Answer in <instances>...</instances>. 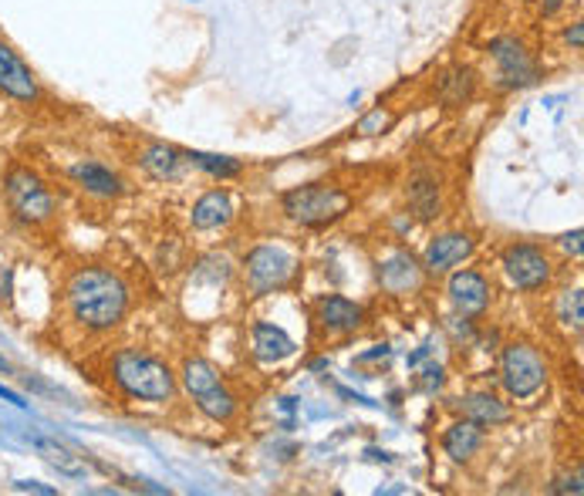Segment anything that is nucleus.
<instances>
[{
    "instance_id": "nucleus-10",
    "label": "nucleus",
    "mask_w": 584,
    "mask_h": 496,
    "mask_svg": "<svg viewBox=\"0 0 584 496\" xmlns=\"http://www.w3.org/2000/svg\"><path fill=\"white\" fill-rule=\"evenodd\" d=\"M446 294H450V304L460 317L466 322H479L487 317L490 304H494V283L484 270L476 267H457L450 270V280H446Z\"/></svg>"
},
{
    "instance_id": "nucleus-25",
    "label": "nucleus",
    "mask_w": 584,
    "mask_h": 496,
    "mask_svg": "<svg viewBox=\"0 0 584 496\" xmlns=\"http://www.w3.org/2000/svg\"><path fill=\"white\" fill-rule=\"evenodd\" d=\"M558 322L574 335L581 331V325H584V291L581 288H568L558 298Z\"/></svg>"
},
{
    "instance_id": "nucleus-32",
    "label": "nucleus",
    "mask_w": 584,
    "mask_h": 496,
    "mask_svg": "<svg viewBox=\"0 0 584 496\" xmlns=\"http://www.w3.org/2000/svg\"><path fill=\"white\" fill-rule=\"evenodd\" d=\"M21 493H45V496H54V489L51 486H41V483H34V480H21V483H14Z\"/></svg>"
},
{
    "instance_id": "nucleus-27",
    "label": "nucleus",
    "mask_w": 584,
    "mask_h": 496,
    "mask_svg": "<svg viewBox=\"0 0 584 496\" xmlns=\"http://www.w3.org/2000/svg\"><path fill=\"white\" fill-rule=\"evenodd\" d=\"M551 493H571V496H581V493H584V476H581V467H577L571 476H561V480L551 486Z\"/></svg>"
},
{
    "instance_id": "nucleus-26",
    "label": "nucleus",
    "mask_w": 584,
    "mask_h": 496,
    "mask_svg": "<svg viewBox=\"0 0 584 496\" xmlns=\"http://www.w3.org/2000/svg\"><path fill=\"white\" fill-rule=\"evenodd\" d=\"M392 125H396V112H389L386 105H382V109H372L368 116H362L358 125H355V132L365 135V138H372V135H386Z\"/></svg>"
},
{
    "instance_id": "nucleus-19",
    "label": "nucleus",
    "mask_w": 584,
    "mask_h": 496,
    "mask_svg": "<svg viewBox=\"0 0 584 496\" xmlns=\"http://www.w3.org/2000/svg\"><path fill=\"white\" fill-rule=\"evenodd\" d=\"M460 415L479 422L484 430H500V425L513 422V409L510 402H503V396L490 392V388H476V392H466L460 402H457Z\"/></svg>"
},
{
    "instance_id": "nucleus-21",
    "label": "nucleus",
    "mask_w": 584,
    "mask_h": 496,
    "mask_svg": "<svg viewBox=\"0 0 584 496\" xmlns=\"http://www.w3.org/2000/svg\"><path fill=\"white\" fill-rule=\"evenodd\" d=\"M31 439V446L41 452V459L51 467V470H58L61 476H68V480H85L88 476V463H85V456H78L75 449H68L64 443H58V439H48V436H27Z\"/></svg>"
},
{
    "instance_id": "nucleus-29",
    "label": "nucleus",
    "mask_w": 584,
    "mask_h": 496,
    "mask_svg": "<svg viewBox=\"0 0 584 496\" xmlns=\"http://www.w3.org/2000/svg\"><path fill=\"white\" fill-rule=\"evenodd\" d=\"M564 45H568L571 51H581V48H584V24H581V21H574V24L564 31Z\"/></svg>"
},
{
    "instance_id": "nucleus-36",
    "label": "nucleus",
    "mask_w": 584,
    "mask_h": 496,
    "mask_svg": "<svg viewBox=\"0 0 584 496\" xmlns=\"http://www.w3.org/2000/svg\"><path fill=\"white\" fill-rule=\"evenodd\" d=\"M0 372H11V365H8L4 359H0Z\"/></svg>"
},
{
    "instance_id": "nucleus-5",
    "label": "nucleus",
    "mask_w": 584,
    "mask_h": 496,
    "mask_svg": "<svg viewBox=\"0 0 584 496\" xmlns=\"http://www.w3.org/2000/svg\"><path fill=\"white\" fill-rule=\"evenodd\" d=\"M240 274H244V288L254 298H270L294 288L301 277V261L284 243H257L240 261Z\"/></svg>"
},
{
    "instance_id": "nucleus-11",
    "label": "nucleus",
    "mask_w": 584,
    "mask_h": 496,
    "mask_svg": "<svg viewBox=\"0 0 584 496\" xmlns=\"http://www.w3.org/2000/svg\"><path fill=\"white\" fill-rule=\"evenodd\" d=\"M473 254H476V237L470 230H442L426 243L419 264H423L426 277H439V274H450V270L463 267L466 261H473Z\"/></svg>"
},
{
    "instance_id": "nucleus-8",
    "label": "nucleus",
    "mask_w": 584,
    "mask_h": 496,
    "mask_svg": "<svg viewBox=\"0 0 584 496\" xmlns=\"http://www.w3.org/2000/svg\"><path fill=\"white\" fill-rule=\"evenodd\" d=\"M4 199L11 206V213L27 223V227H41V223H51L54 217V196L48 190V183L41 180L34 169H11L8 180H4Z\"/></svg>"
},
{
    "instance_id": "nucleus-9",
    "label": "nucleus",
    "mask_w": 584,
    "mask_h": 496,
    "mask_svg": "<svg viewBox=\"0 0 584 496\" xmlns=\"http://www.w3.org/2000/svg\"><path fill=\"white\" fill-rule=\"evenodd\" d=\"M487 58L494 61V78L503 92H521L540 82V64L534 58V51L513 38V34H500L487 45Z\"/></svg>"
},
{
    "instance_id": "nucleus-33",
    "label": "nucleus",
    "mask_w": 584,
    "mask_h": 496,
    "mask_svg": "<svg viewBox=\"0 0 584 496\" xmlns=\"http://www.w3.org/2000/svg\"><path fill=\"white\" fill-rule=\"evenodd\" d=\"M0 399L11 402V406H17V409H27V402L14 392V388H4V385H0Z\"/></svg>"
},
{
    "instance_id": "nucleus-15",
    "label": "nucleus",
    "mask_w": 584,
    "mask_h": 496,
    "mask_svg": "<svg viewBox=\"0 0 584 496\" xmlns=\"http://www.w3.org/2000/svg\"><path fill=\"white\" fill-rule=\"evenodd\" d=\"M297 354V341L281 328V325H273V322H254L251 325V359L257 365H281L288 359H294Z\"/></svg>"
},
{
    "instance_id": "nucleus-12",
    "label": "nucleus",
    "mask_w": 584,
    "mask_h": 496,
    "mask_svg": "<svg viewBox=\"0 0 584 496\" xmlns=\"http://www.w3.org/2000/svg\"><path fill=\"white\" fill-rule=\"evenodd\" d=\"M375 277H379V288L389 298H412V294H419L423 283H426L423 264L416 261V254L402 251V246H396V251H389L379 261V267H375Z\"/></svg>"
},
{
    "instance_id": "nucleus-14",
    "label": "nucleus",
    "mask_w": 584,
    "mask_h": 496,
    "mask_svg": "<svg viewBox=\"0 0 584 496\" xmlns=\"http://www.w3.org/2000/svg\"><path fill=\"white\" fill-rule=\"evenodd\" d=\"M0 95L24 101V105L41 98V85L34 78V71L8 41H0Z\"/></svg>"
},
{
    "instance_id": "nucleus-16",
    "label": "nucleus",
    "mask_w": 584,
    "mask_h": 496,
    "mask_svg": "<svg viewBox=\"0 0 584 496\" xmlns=\"http://www.w3.org/2000/svg\"><path fill=\"white\" fill-rule=\"evenodd\" d=\"M439 446H442V452L450 456L457 467H466V463H473V459L479 456V449L487 446V430L479 422L460 415L457 422L446 425Z\"/></svg>"
},
{
    "instance_id": "nucleus-22",
    "label": "nucleus",
    "mask_w": 584,
    "mask_h": 496,
    "mask_svg": "<svg viewBox=\"0 0 584 496\" xmlns=\"http://www.w3.org/2000/svg\"><path fill=\"white\" fill-rule=\"evenodd\" d=\"M409 206H412V213H416L423 223H429V220L439 217L442 203H439V183H436L433 172H416L409 180Z\"/></svg>"
},
{
    "instance_id": "nucleus-6",
    "label": "nucleus",
    "mask_w": 584,
    "mask_h": 496,
    "mask_svg": "<svg viewBox=\"0 0 584 496\" xmlns=\"http://www.w3.org/2000/svg\"><path fill=\"white\" fill-rule=\"evenodd\" d=\"M547 378H551V368H547V359L540 354L537 344L531 341H507L500 351V385L510 402H531L537 399Z\"/></svg>"
},
{
    "instance_id": "nucleus-7",
    "label": "nucleus",
    "mask_w": 584,
    "mask_h": 496,
    "mask_svg": "<svg viewBox=\"0 0 584 496\" xmlns=\"http://www.w3.org/2000/svg\"><path fill=\"white\" fill-rule=\"evenodd\" d=\"M500 270L518 294H540L551 288V280H555L551 254H547L540 243H527V240H513L503 246Z\"/></svg>"
},
{
    "instance_id": "nucleus-13",
    "label": "nucleus",
    "mask_w": 584,
    "mask_h": 496,
    "mask_svg": "<svg viewBox=\"0 0 584 496\" xmlns=\"http://www.w3.org/2000/svg\"><path fill=\"white\" fill-rule=\"evenodd\" d=\"M315 322L325 335L331 338H345L355 335L365 325V307L345 294H325L315 304Z\"/></svg>"
},
{
    "instance_id": "nucleus-20",
    "label": "nucleus",
    "mask_w": 584,
    "mask_h": 496,
    "mask_svg": "<svg viewBox=\"0 0 584 496\" xmlns=\"http://www.w3.org/2000/svg\"><path fill=\"white\" fill-rule=\"evenodd\" d=\"M139 166L159 183H177L186 166V153L169 146V142H149V146L139 153Z\"/></svg>"
},
{
    "instance_id": "nucleus-24",
    "label": "nucleus",
    "mask_w": 584,
    "mask_h": 496,
    "mask_svg": "<svg viewBox=\"0 0 584 496\" xmlns=\"http://www.w3.org/2000/svg\"><path fill=\"white\" fill-rule=\"evenodd\" d=\"M186 162L203 169L206 176H214V180H236V176L244 172V162L240 159L217 156V153H186Z\"/></svg>"
},
{
    "instance_id": "nucleus-35",
    "label": "nucleus",
    "mask_w": 584,
    "mask_h": 496,
    "mask_svg": "<svg viewBox=\"0 0 584 496\" xmlns=\"http://www.w3.org/2000/svg\"><path fill=\"white\" fill-rule=\"evenodd\" d=\"M321 368H328V359H318V362L312 365V372H321Z\"/></svg>"
},
{
    "instance_id": "nucleus-1",
    "label": "nucleus",
    "mask_w": 584,
    "mask_h": 496,
    "mask_svg": "<svg viewBox=\"0 0 584 496\" xmlns=\"http://www.w3.org/2000/svg\"><path fill=\"white\" fill-rule=\"evenodd\" d=\"M64 298H68V311H72V322L95 335L115 331L132 307V291L125 277L109 267L75 270L64 288Z\"/></svg>"
},
{
    "instance_id": "nucleus-30",
    "label": "nucleus",
    "mask_w": 584,
    "mask_h": 496,
    "mask_svg": "<svg viewBox=\"0 0 584 496\" xmlns=\"http://www.w3.org/2000/svg\"><path fill=\"white\" fill-rule=\"evenodd\" d=\"M561 246H564V254H571V257H581V230H571V233H564V237H561Z\"/></svg>"
},
{
    "instance_id": "nucleus-4",
    "label": "nucleus",
    "mask_w": 584,
    "mask_h": 496,
    "mask_svg": "<svg viewBox=\"0 0 584 496\" xmlns=\"http://www.w3.org/2000/svg\"><path fill=\"white\" fill-rule=\"evenodd\" d=\"M180 385H183V392L193 399V406L210 419V422H233L236 419V396H233V388L227 385L223 372L210 362V359H199V354H190V359H183L180 372H177Z\"/></svg>"
},
{
    "instance_id": "nucleus-2",
    "label": "nucleus",
    "mask_w": 584,
    "mask_h": 496,
    "mask_svg": "<svg viewBox=\"0 0 584 496\" xmlns=\"http://www.w3.org/2000/svg\"><path fill=\"white\" fill-rule=\"evenodd\" d=\"M112 382L115 388L132 399V402H146V406H169L180 396V378L166 359L143 348H119L112 354Z\"/></svg>"
},
{
    "instance_id": "nucleus-31",
    "label": "nucleus",
    "mask_w": 584,
    "mask_h": 496,
    "mask_svg": "<svg viewBox=\"0 0 584 496\" xmlns=\"http://www.w3.org/2000/svg\"><path fill=\"white\" fill-rule=\"evenodd\" d=\"M375 359H389V344H375V351H365V354H358V365H365V362H375Z\"/></svg>"
},
{
    "instance_id": "nucleus-3",
    "label": "nucleus",
    "mask_w": 584,
    "mask_h": 496,
    "mask_svg": "<svg viewBox=\"0 0 584 496\" xmlns=\"http://www.w3.org/2000/svg\"><path fill=\"white\" fill-rule=\"evenodd\" d=\"M355 206V196L341 183H304L291 186L281 196V213L301 230H328L345 220Z\"/></svg>"
},
{
    "instance_id": "nucleus-34",
    "label": "nucleus",
    "mask_w": 584,
    "mask_h": 496,
    "mask_svg": "<svg viewBox=\"0 0 584 496\" xmlns=\"http://www.w3.org/2000/svg\"><path fill=\"white\" fill-rule=\"evenodd\" d=\"M537 8L544 11V17H551L564 8V0H537Z\"/></svg>"
},
{
    "instance_id": "nucleus-23",
    "label": "nucleus",
    "mask_w": 584,
    "mask_h": 496,
    "mask_svg": "<svg viewBox=\"0 0 584 496\" xmlns=\"http://www.w3.org/2000/svg\"><path fill=\"white\" fill-rule=\"evenodd\" d=\"M476 92V71L473 68H453L439 78V98L446 109H463Z\"/></svg>"
},
{
    "instance_id": "nucleus-18",
    "label": "nucleus",
    "mask_w": 584,
    "mask_h": 496,
    "mask_svg": "<svg viewBox=\"0 0 584 496\" xmlns=\"http://www.w3.org/2000/svg\"><path fill=\"white\" fill-rule=\"evenodd\" d=\"M68 176H72V183H75L82 193H88V196H95V199H115V196H122V190H125L122 176H119L115 169H109L106 162H98V159H82V162H75L72 169H68Z\"/></svg>"
},
{
    "instance_id": "nucleus-17",
    "label": "nucleus",
    "mask_w": 584,
    "mask_h": 496,
    "mask_svg": "<svg viewBox=\"0 0 584 496\" xmlns=\"http://www.w3.org/2000/svg\"><path fill=\"white\" fill-rule=\"evenodd\" d=\"M233 213H236L233 193H230L227 186H214V190H206V193L193 203V209H190V227L199 230V233L223 230V227H230Z\"/></svg>"
},
{
    "instance_id": "nucleus-28",
    "label": "nucleus",
    "mask_w": 584,
    "mask_h": 496,
    "mask_svg": "<svg viewBox=\"0 0 584 496\" xmlns=\"http://www.w3.org/2000/svg\"><path fill=\"white\" fill-rule=\"evenodd\" d=\"M442 382H446V368L442 365H426L423 368V388H426V392H433V388H442Z\"/></svg>"
}]
</instances>
